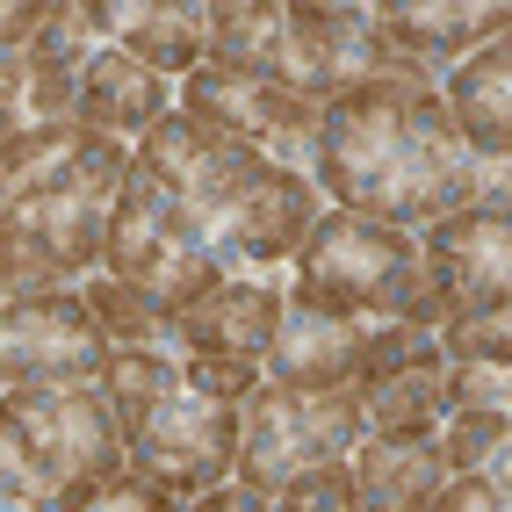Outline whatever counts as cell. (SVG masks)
<instances>
[{
    "label": "cell",
    "mask_w": 512,
    "mask_h": 512,
    "mask_svg": "<svg viewBox=\"0 0 512 512\" xmlns=\"http://www.w3.org/2000/svg\"><path fill=\"white\" fill-rule=\"evenodd\" d=\"M94 51H109L94 0H44L37 37L22 44V58H29V130L73 123L80 73H87V58H94Z\"/></svg>",
    "instance_id": "cell-14"
},
{
    "label": "cell",
    "mask_w": 512,
    "mask_h": 512,
    "mask_svg": "<svg viewBox=\"0 0 512 512\" xmlns=\"http://www.w3.org/2000/svg\"><path fill=\"white\" fill-rule=\"evenodd\" d=\"M80 303H87V318L101 325L109 347H159V354H174V325H166L145 296H130L123 282H109L101 267L80 282Z\"/></svg>",
    "instance_id": "cell-22"
},
{
    "label": "cell",
    "mask_w": 512,
    "mask_h": 512,
    "mask_svg": "<svg viewBox=\"0 0 512 512\" xmlns=\"http://www.w3.org/2000/svg\"><path fill=\"white\" fill-rule=\"evenodd\" d=\"M58 512H181L174 498H166L152 476H138L130 462H116L109 476H87V484H73L58 498Z\"/></svg>",
    "instance_id": "cell-24"
},
{
    "label": "cell",
    "mask_w": 512,
    "mask_h": 512,
    "mask_svg": "<svg viewBox=\"0 0 512 512\" xmlns=\"http://www.w3.org/2000/svg\"><path fill=\"white\" fill-rule=\"evenodd\" d=\"M267 80H282L311 101H339L361 87H433L419 58L390 44L375 8H318V0H282V44Z\"/></svg>",
    "instance_id": "cell-7"
},
{
    "label": "cell",
    "mask_w": 512,
    "mask_h": 512,
    "mask_svg": "<svg viewBox=\"0 0 512 512\" xmlns=\"http://www.w3.org/2000/svg\"><path fill=\"white\" fill-rule=\"evenodd\" d=\"M166 325H174V354H195V361H246V368H260L267 347H275V325H282V282L224 275V282L202 289L195 303H181Z\"/></svg>",
    "instance_id": "cell-12"
},
{
    "label": "cell",
    "mask_w": 512,
    "mask_h": 512,
    "mask_svg": "<svg viewBox=\"0 0 512 512\" xmlns=\"http://www.w3.org/2000/svg\"><path fill=\"white\" fill-rule=\"evenodd\" d=\"M101 37L152 65L159 80H188L202 65V0H94Z\"/></svg>",
    "instance_id": "cell-18"
},
{
    "label": "cell",
    "mask_w": 512,
    "mask_h": 512,
    "mask_svg": "<svg viewBox=\"0 0 512 512\" xmlns=\"http://www.w3.org/2000/svg\"><path fill=\"white\" fill-rule=\"evenodd\" d=\"M0 512H8V505H0Z\"/></svg>",
    "instance_id": "cell-34"
},
{
    "label": "cell",
    "mask_w": 512,
    "mask_h": 512,
    "mask_svg": "<svg viewBox=\"0 0 512 512\" xmlns=\"http://www.w3.org/2000/svg\"><path fill=\"white\" fill-rule=\"evenodd\" d=\"M426 512H512V476H448Z\"/></svg>",
    "instance_id": "cell-29"
},
{
    "label": "cell",
    "mask_w": 512,
    "mask_h": 512,
    "mask_svg": "<svg viewBox=\"0 0 512 512\" xmlns=\"http://www.w3.org/2000/svg\"><path fill=\"white\" fill-rule=\"evenodd\" d=\"M0 412H8L29 440V455L44 462V476L58 484V498L87 484V476H109L123 462V433L116 412L94 383H15L0 390Z\"/></svg>",
    "instance_id": "cell-9"
},
{
    "label": "cell",
    "mask_w": 512,
    "mask_h": 512,
    "mask_svg": "<svg viewBox=\"0 0 512 512\" xmlns=\"http://www.w3.org/2000/svg\"><path fill=\"white\" fill-rule=\"evenodd\" d=\"M282 289L296 303H318V311H339L354 325H433L440 332V318H448V303H440V289L426 275L419 231L368 224L354 210H318Z\"/></svg>",
    "instance_id": "cell-4"
},
{
    "label": "cell",
    "mask_w": 512,
    "mask_h": 512,
    "mask_svg": "<svg viewBox=\"0 0 512 512\" xmlns=\"http://www.w3.org/2000/svg\"><path fill=\"white\" fill-rule=\"evenodd\" d=\"M440 109L462 130V145L476 152V166L512 159V37H491L476 58H462L448 80H440Z\"/></svg>",
    "instance_id": "cell-17"
},
{
    "label": "cell",
    "mask_w": 512,
    "mask_h": 512,
    "mask_svg": "<svg viewBox=\"0 0 512 512\" xmlns=\"http://www.w3.org/2000/svg\"><path fill=\"white\" fill-rule=\"evenodd\" d=\"M44 22V0H15V8H0V51H22L29 37H37Z\"/></svg>",
    "instance_id": "cell-31"
},
{
    "label": "cell",
    "mask_w": 512,
    "mask_h": 512,
    "mask_svg": "<svg viewBox=\"0 0 512 512\" xmlns=\"http://www.w3.org/2000/svg\"><path fill=\"white\" fill-rule=\"evenodd\" d=\"M109 368V339L87 318L80 289L29 296L0 311V390L15 383H101Z\"/></svg>",
    "instance_id": "cell-10"
},
{
    "label": "cell",
    "mask_w": 512,
    "mask_h": 512,
    "mask_svg": "<svg viewBox=\"0 0 512 512\" xmlns=\"http://www.w3.org/2000/svg\"><path fill=\"white\" fill-rule=\"evenodd\" d=\"M0 505L8 512H58V484L44 476V462L29 455V440L8 412H0Z\"/></svg>",
    "instance_id": "cell-25"
},
{
    "label": "cell",
    "mask_w": 512,
    "mask_h": 512,
    "mask_svg": "<svg viewBox=\"0 0 512 512\" xmlns=\"http://www.w3.org/2000/svg\"><path fill=\"white\" fill-rule=\"evenodd\" d=\"M0 109L29 123V58L22 51H0Z\"/></svg>",
    "instance_id": "cell-30"
},
{
    "label": "cell",
    "mask_w": 512,
    "mask_h": 512,
    "mask_svg": "<svg viewBox=\"0 0 512 512\" xmlns=\"http://www.w3.org/2000/svg\"><path fill=\"white\" fill-rule=\"evenodd\" d=\"M101 275L123 282L130 296H145L159 318H174L210 282H224V267L210 253V238L195 231V217L145 166H130L116 210H109V238H101Z\"/></svg>",
    "instance_id": "cell-5"
},
{
    "label": "cell",
    "mask_w": 512,
    "mask_h": 512,
    "mask_svg": "<svg viewBox=\"0 0 512 512\" xmlns=\"http://www.w3.org/2000/svg\"><path fill=\"white\" fill-rule=\"evenodd\" d=\"M354 448H361L354 390H275V383H260L238 404L231 484L253 491V498H282L296 476L347 462Z\"/></svg>",
    "instance_id": "cell-6"
},
{
    "label": "cell",
    "mask_w": 512,
    "mask_h": 512,
    "mask_svg": "<svg viewBox=\"0 0 512 512\" xmlns=\"http://www.w3.org/2000/svg\"><path fill=\"white\" fill-rule=\"evenodd\" d=\"M433 448L448 462V476H505L512 462V412L484 419V412H448L433 426Z\"/></svg>",
    "instance_id": "cell-23"
},
{
    "label": "cell",
    "mask_w": 512,
    "mask_h": 512,
    "mask_svg": "<svg viewBox=\"0 0 512 512\" xmlns=\"http://www.w3.org/2000/svg\"><path fill=\"white\" fill-rule=\"evenodd\" d=\"M22 130H29L22 116H8V109H0V145H8V138H22Z\"/></svg>",
    "instance_id": "cell-33"
},
{
    "label": "cell",
    "mask_w": 512,
    "mask_h": 512,
    "mask_svg": "<svg viewBox=\"0 0 512 512\" xmlns=\"http://www.w3.org/2000/svg\"><path fill=\"white\" fill-rule=\"evenodd\" d=\"M195 123L224 130L231 145L260 152L267 166H282V174H303L311 181L318 166V130H325V101L296 94L282 80H260V73H217V65H195L181 80V101Z\"/></svg>",
    "instance_id": "cell-8"
},
{
    "label": "cell",
    "mask_w": 512,
    "mask_h": 512,
    "mask_svg": "<svg viewBox=\"0 0 512 512\" xmlns=\"http://www.w3.org/2000/svg\"><path fill=\"white\" fill-rule=\"evenodd\" d=\"M181 512H275V505H267V498H253V491H238V484H217V491L188 498Z\"/></svg>",
    "instance_id": "cell-32"
},
{
    "label": "cell",
    "mask_w": 512,
    "mask_h": 512,
    "mask_svg": "<svg viewBox=\"0 0 512 512\" xmlns=\"http://www.w3.org/2000/svg\"><path fill=\"white\" fill-rule=\"evenodd\" d=\"M267 505H275V512H361L347 462H332V469H311V476H296V484H289L282 498H267Z\"/></svg>",
    "instance_id": "cell-28"
},
{
    "label": "cell",
    "mask_w": 512,
    "mask_h": 512,
    "mask_svg": "<svg viewBox=\"0 0 512 512\" xmlns=\"http://www.w3.org/2000/svg\"><path fill=\"white\" fill-rule=\"evenodd\" d=\"M440 361H512V303L498 311H462L440 318Z\"/></svg>",
    "instance_id": "cell-27"
},
{
    "label": "cell",
    "mask_w": 512,
    "mask_h": 512,
    "mask_svg": "<svg viewBox=\"0 0 512 512\" xmlns=\"http://www.w3.org/2000/svg\"><path fill=\"white\" fill-rule=\"evenodd\" d=\"M347 476H354V498L361 512H426L448 484V462H440L433 433L426 440H361L347 455Z\"/></svg>",
    "instance_id": "cell-19"
},
{
    "label": "cell",
    "mask_w": 512,
    "mask_h": 512,
    "mask_svg": "<svg viewBox=\"0 0 512 512\" xmlns=\"http://www.w3.org/2000/svg\"><path fill=\"white\" fill-rule=\"evenodd\" d=\"M87 130L80 123H51V130H22V138L0 145V231H8L37 195H51L65 174L80 166Z\"/></svg>",
    "instance_id": "cell-21"
},
{
    "label": "cell",
    "mask_w": 512,
    "mask_h": 512,
    "mask_svg": "<svg viewBox=\"0 0 512 512\" xmlns=\"http://www.w3.org/2000/svg\"><path fill=\"white\" fill-rule=\"evenodd\" d=\"M440 404L448 412L505 419L512 412V361H448L440 368Z\"/></svg>",
    "instance_id": "cell-26"
},
{
    "label": "cell",
    "mask_w": 512,
    "mask_h": 512,
    "mask_svg": "<svg viewBox=\"0 0 512 512\" xmlns=\"http://www.w3.org/2000/svg\"><path fill=\"white\" fill-rule=\"evenodd\" d=\"M368 332L339 311H318V303H296L282 289V325H275V347L260 361V383L275 390H354L361 368H368Z\"/></svg>",
    "instance_id": "cell-13"
},
{
    "label": "cell",
    "mask_w": 512,
    "mask_h": 512,
    "mask_svg": "<svg viewBox=\"0 0 512 512\" xmlns=\"http://www.w3.org/2000/svg\"><path fill=\"white\" fill-rule=\"evenodd\" d=\"M101 397L116 412L123 462L188 505L202 491L231 484L238 455V404L260 390V368L246 361H195V354H159V347H109Z\"/></svg>",
    "instance_id": "cell-3"
},
{
    "label": "cell",
    "mask_w": 512,
    "mask_h": 512,
    "mask_svg": "<svg viewBox=\"0 0 512 512\" xmlns=\"http://www.w3.org/2000/svg\"><path fill=\"white\" fill-rule=\"evenodd\" d=\"M375 22L390 29V44L404 58H419V73L440 87L455 73L462 58H476L491 37H512V15L498 8H469V0H390V8H375Z\"/></svg>",
    "instance_id": "cell-15"
},
{
    "label": "cell",
    "mask_w": 512,
    "mask_h": 512,
    "mask_svg": "<svg viewBox=\"0 0 512 512\" xmlns=\"http://www.w3.org/2000/svg\"><path fill=\"white\" fill-rule=\"evenodd\" d=\"M130 166L181 202L195 217V231L210 238V253L224 275H275V267L296 260V246L311 238L325 195L303 181V174H282L267 166L260 152L231 145L224 130L195 123L188 109H166L138 145H130Z\"/></svg>",
    "instance_id": "cell-2"
},
{
    "label": "cell",
    "mask_w": 512,
    "mask_h": 512,
    "mask_svg": "<svg viewBox=\"0 0 512 512\" xmlns=\"http://www.w3.org/2000/svg\"><path fill=\"white\" fill-rule=\"evenodd\" d=\"M419 253H426V275H433L440 303H448V318L512 303V210H505V195H484L469 210L426 224Z\"/></svg>",
    "instance_id": "cell-11"
},
{
    "label": "cell",
    "mask_w": 512,
    "mask_h": 512,
    "mask_svg": "<svg viewBox=\"0 0 512 512\" xmlns=\"http://www.w3.org/2000/svg\"><path fill=\"white\" fill-rule=\"evenodd\" d=\"M174 109V80H159L152 65H138L130 51H94L87 73H80V101H73V123L94 130V138H116V145H138L145 130Z\"/></svg>",
    "instance_id": "cell-16"
},
{
    "label": "cell",
    "mask_w": 512,
    "mask_h": 512,
    "mask_svg": "<svg viewBox=\"0 0 512 512\" xmlns=\"http://www.w3.org/2000/svg\"><path fill=\"white\" fill-rule=\"evenodd\" d=\"M440 368L448 361H412V368H375L354 383L361 440H426L448 404H440Z\"/></svg>",
    "instance_id": "cell-20"
},
{
    "label": "cell",
    "mask_w": 512,
    "mask_h": 512,
    "mask_svg": "<svg viewBox=\"0 0 512 512\" xmlns=\"http://www.w3.org/2000/svg\"><path fill=\"white\" fill-rule=\"evenodd\" d=\"M311 188L332 195V210H354L368 224L426 231L484 195H505V174L476 166V152L440 109V87H361L325 101Z\"/></svg>",
    "instance_id": "cell-1"
}]
</instances>
